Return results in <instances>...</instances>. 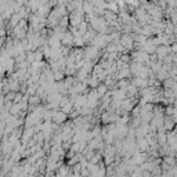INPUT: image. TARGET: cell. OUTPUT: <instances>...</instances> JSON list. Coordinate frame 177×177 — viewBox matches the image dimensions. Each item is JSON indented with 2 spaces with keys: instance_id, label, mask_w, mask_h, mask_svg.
Returning <instances> with one entry per match:
<instances>
[{
  "instance_id": "obj_1",
  "label": "cell",
  "mask_w": 177,
  "mask_h": 177,
  "mask_svg": "<svg viewBox=\"0 0 177 177\" xmlns=\"http://www.w3.org/2000/svg\"><path fill=\"white\" fill-rule=\"evenodd\" d=\"M93 3H91V1H84V0H83V3H82V7H80V8H82V11L83 13H86V14H91L93 13Z\"/></svg>"
},
{
  "instance_id": "obj_2",
  "label": "cell",
  "mask_w": 177,
  "mask_h": 177,
  "mask_svg": "<svg viewBox=\"0 0 177 177\" xmlns=\"http://www.w3.org/2000/svg\"><path fill=\"white\" fill-rule=\"evenodd\" d=\"M155 53L159 56V58H165V56L169 53V47L167 46H159L158 49H155ZM167 57V56H166Z\"/></svg>"
},
{
  "instance_id": "obj_3",
  "label": "cell",
  "mask_w": 177,
  "mask_h": 177,
  "mask_svg": "<svg viewBox=\"0 0 177 177\" xmlns=\"http://www.w3.org/2000/svg\"><path fill=\"white\" fill-rule=\"evenodd\" d=\"M39 102H40V98L38 95H31V98H29V104L31 105H38Z\"/></svg>"
}]
</instances>
